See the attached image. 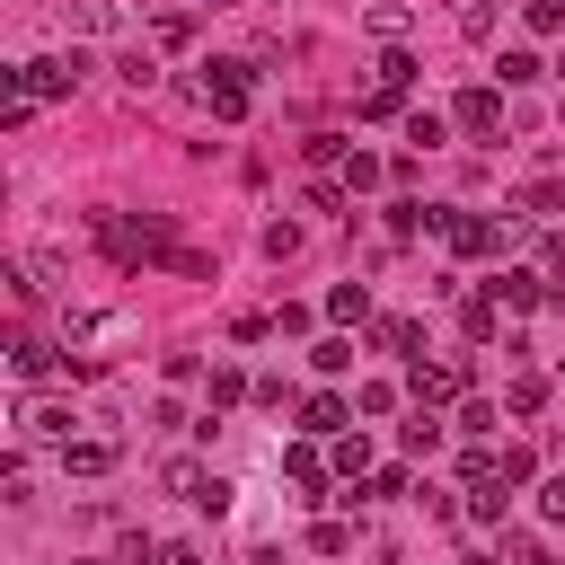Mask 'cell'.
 Listing matches in <instances>:
<instances>
[{
  "label": "cell",
  "instance_id": "cell-26",
  "mask_svg": "<svg viewBox=\"0 0 565 565\" xmlns=\"http://www.w3.org/2000/svg\"><path fill=\"white\" fill-rule=\"evenodd\" d=\"M362 185H380V159H362V150H353V159H344V194H362Z\"/></svg>",
  "mask_w": 565,
  "mask_h": 565
},
{
  "label": "cell",
  "instance_id": "cell-14",
  "mask_svg": "<svg viewBox=\"0 0 565 565\" xmlns=\"http://www.w3.org/2000/svg\"><path fill=\"white\" fill-rule=\"evenodd\" d=\"M71 26H79V35H115L124 9H115V0H71Z\"/></svg>",
  "mask_w": 565,
  "mask_h": 565
},
{
  "label": "cell",
  "instance_id": "cell-24",
  "mask_svg": "<svg viewBox=\"0 0 565 565\" xmlns=\"http://www.w3.org/2000/svg\"><path fill=\"white\" fill-rule=\"evenodd\" d=\"M397 494H406V468H380V477L362 486V503H397Z\"/></svg>",
  "mask_w": 565,
  "mask_h": 565
},
{
  "label": "cell",
  "instance_id": "cell-25",
  "mask_svg": "<svg viewBox=\"0 0 565 565\" xmlns=\"http://www.w3.org/2000/svg\"><path fill=\"white\" fill-rule=\"evenodd\" d=\"M309 547H318V556H344V547H353V530H344V521H318V530H309Z\"/></svg>",
  "mask_w": 565,
  "mask_h": 565
},
{
  "label": "cell",
  "instance_id": "cell-16",
  "mask_svg": "<svg viewBox=\"0 0 565 565\" xmlns=\"http://www.w3.org/2000/svg\"><path fill=\"white\" fill-rule=\"evenodd\" d=\"M327 318H344V327L371 318V291H362V282H335V291H327Z\"/></svg>",
  "mask_w": 565,
  "mask_h": 565
},
{
  "label": "cell",
  "instance_id": "cell-21",
  "mask_svg": "<svg viewBox=\"0 0 565 565\" xmlns=\"http://www.w3.org/2000/svg\"><path fill=\"white\" fill-rule=\"evenodd\" d=\"M238 397H247V380L221 362V371H212V415H221V406H238Z\"/></svg>",
  "mask_w": 565,
  "mask_h": 565
},
{
  "label": "cell",
  "instance_id": "cell-27",
  "mask_svg": "<svg viewBox=\"0 0 565 565\" xmlns=\"http://www.w3.org/2000/svg\"><path fill=\"white\" fill-rule=\"evenodd\" d=\"M309 362H318V371H344V362H353V344H344V335H327V344H309Z\"/></svg>",
  "mask_w": 565,
  "mask_h": 565
},
{
  "label": "cell",
  "instance_id": "cell-20",
  "mask_svg": "<svg viewBox=\"0 0 565 565\" xmlns=\"http://www.w3.org/2000/svg\"><path fill=\"white\" fill-rule=\"evenodd\" d=\"M265 256H274V265L300 256V230H291V221H265Z\"/></svg>",
  "mask_w": 565,
  "mask_h": 565
},
{
  "label": "cell",
  "instance_id": "cell-1",
  "mask_svg": "<svg viewBox=\"0 0 565 565\" xmlns=\"http://www.w3.org/2000/svg\"><path fill=\"white\" fill-rule=\"evenodd\" d=\"M79 79H88V62H79V53H35V62H18V71H9V97L53 106V97H71Z\"/></svg>",
  "mask_w": 565,
  "mask_h": 565
},
{
  "label": "cell",
  "instance_id": "cell-10",
  "mask_svg": "<svg viewBox=\"0 0 565 565\" xmlns=\"http://www.w3.org/2000/svg\"><path fill=\"white\" fill-rule=\"evenodd\" d=\"M62 468L71 477H106L115 468V441H62Z\"/></svg>",
  "mask_w": 565,
  "mask_h": 565
},
{
  "label": "cell",
  "instance_id": "cell-19",
  "mask_svg": "<svg viewBox=\"0 0 565 565\" xmlns=\"http://www.w3.org/2000/svg\"><path fill=\"white\" fill-rule=\"evenodd\" d=\"M115 71H124V88H159V62H150V53H124Z\"/></svg>",
  "mask_w": 565,
  "mask_h": 565
},
{
  "label": "cell",
  "instance_id": "cell-3",
  "mask_svg": "<svg viewBox=\"0 0 565 565\" xmlns=\"http://www.w3.org/2000/svg\"><path fill=\"white\" fill-rule=\"evenodd\" d=\"M203 106H212L221 124H238V115L256 106V79H247V62H203Z\"/></svg>",
  "mask_w": 565,
  "mask_h": 565
},
{
  "label": "cell",
  "instance_id": "cell-6",
  "mask_svg": "<svg viewBox=\"0 0 565 565\" xmlns=\"http://www.w3.org/2000/svg\"><path fill=\"white\" fill-rule=\"evenodd\" d=\"M450 124H459V132H477V141H486V132H494V124H503V97H494V88H459V106H450Z\"/></svg>",
  "mask_w": 565,
  "mask_h": 565
},
{
  "label": "cell",
  "instance_id": "cell-29",
  "mask_svg": "<svg viewBox=\"0 0 565 565\" xmlns=\"http://www.w3.org/2000/svg\"><path fill=\"white\" fill-rule=\"evenodd\" d=\"M530 26H539V35H556V26H565V0H530Z\"/></svg>",
  "mask_w": 565,
  "mask_h": 565
},
{
  "label": "cell",
  "instance_id": "cell-22",
  "mask_svg": "<svg viewBox=\"0 0 565 565\" xmlns=\"http://www.w3.org/2000/svg\"><path fill=\"white\" fill-rule=\"evenodd\" d=\"M406 450H441V424H433V406H415V424H406Z\"/></svg>",
  "mask_w": 565,
  "mask_h": 565
},
{
  "label": "cell",
  "instance_id": "cell-12",
  "mask_svg": "<svg viewBox=\"0 0 565 565\" xmlns=\"http://www.w3.org/2000/svg\"><path fill=\"white\" fill-rule=\"evenodd\" d=\"M9 362H18V380H44L53 371V344L44 335H9Z\"/></svg>",
  "mask_w": 565,
  "mask_h": 565
},
{
  "label": "cell",
  "instance_id": "cell-17",
  "mask_svg": "<svg viewBox=\"0 0 565 565\" xmlns=\"http://www.w3.org/2000/svg\"><path fill=\"white\" fill-rule=\"evenodd\" d=\"M371 335H380V353H415V344H424V327H415V318H380Z\"/></svg>",
  "mask_w": 565,
  "mask_h": 565
},
{
  "label": "cell",
  "instance_id": "cell-23",
  "mask_svg": "<svg viewBox=\"0 0 565 565\" xmlns=\"http://www.w3.org/2000/svg\"><path fill=\"white\" fill-rule=\"evenodd\" d=\"M335 468H344V477H362V468H371V441H362V433H344V441H335Z\"/></svg>",
  "mask_w": 565,
  "mask_h": 565
},
{
  "label": "cell",
  "instance_id": "cell-8",
  "mask_svg": "<svg viewBox=\"0 0 565 565\" xmlns=\"http://www.w3.org/2000/svg\"><path fill=\"white\" fill-rule=\"evenodd\" d=\"M503 238H512V230H494V221H450V247H459V256H494Z\"/></svg>",
  "mask_w": 565,
  "mask_h": 565
},
{
  "label": "cell",
  "instance_id": "cell-31",
  "mask_svg": "<svg viewBox=\"0 0 565 565\" xmlns=\"http://www.w3.org/2000/svg\"><path fill=\"white\" fill-rule=\"evenodd\" d=\"M159 565H203V547H185V539H177V547H159Z\"/></svg>",
  "mask_w": 565,
  "mask_h": 565
},
{
  "label": "cell",
  "instance_id": "cell-30",
  "mask_svg": "<svg viewBox=\"0 0 565 565\" xmlns=\"http://www.w3.org/2000/svg\"><path fill=\"white\" fill-rule=\"evenodd\" d=\"M512 565H547V547L539 539H512Z\"/></svg>",
  "mask_w": 565,
  "mask_h": 565
},
{
  "label": "cell",
  "instance_id": "cell-32",
  "mask_svg": "<svg viewBox=\"0 0 565 565\" xmlns=\"http://www.w3.org/2000/svg\"><path fill=\"white\" fill-rule=\"evenodd\" d=\"M71 565H124V556H71Z\"/></svg>",
  "mask_w": 565,
  "mask_h": 565
},
{
  "label": "cell",
  "instance_id": "cell-2",
  "mask_svg": "<svg viewBox=\"0 0 565 565\" xmlns=\"http://www.w3.org/2000/svg\"><path fill=\"white\" fill-rule=\"evenodd\" d=\"M406 88H415V53H380V71H371V88H362V106H353V115H371V124H380V115H397V106H406Z\"/></svg>",
  "mask_w": 565,
  "mask_h": 565
},
{
  "label": "cell",
  "instance_id": "cell-28",
  "mask_svg": "<svg viewBox=\"0 0 565 565\" xmlns=\"http://www.w3.org/2000/svg\"><path fill=\"white\" fill-rule=\"evenodd\" d=\"M539 512H547V521H565V468H556V477H539Z\"/></svg>",
  "mask_w": 565,
  "mask_h": 565
},
{
  "label": "cell",
  "instance_id": "cell-15",
  "mask_svg": "<svg viewBox=\"0 0 565 565\" xmlns=\"http://www.w3.org/2000/svg\"><path fill=\"white\" fill-rule=\"evenodd\" d=\"M71 424H79L71 406H26V433H35V441H71Z\"/></svg>",
  "mask_w": 565,
  "mask_h": 565
},
{
  "label": "cell",
  "instance_id": "cell-18",
  "mask_svg": "<svg viewBox=\"0 0 565 565\" xmlns=\"http://www.w3.org/2000/svg\"><path fill=\"white\" fill-rule=\"evenodd\" d=\"M556 203H565V185H556V177H539V185H521V212H530V221H539V212H556Z\"/></svg>",
  "mask_w": 565,
  "mask_h": 565
},
{
  "label": "cell",
  "instance_id": "cell-13",
  "mask_svg": "<svg viewBox=\"0 0 565 565\" xmlns=\"http://www.w3.org/2000/svg\"><path fill=\"white\" fill-rule=\"evenodd\" d=\"M282 477H291V486H309V494L327 486V468H318V450H309V441H291V450H282ZM318 503H327V494H318Z\"/></svg>",
  "mask_w": 565,
  "mask_h": 565
},
{
  "label": "cell",
  "instance_id": "cell-4",
  "mask_svg": "<svg viewBox=\"0 0 565 565\" xmlns=\"http://www.w3.org/2000/svg\"><path fill=\"white\" fill-rule=\"evenodd\" d=\"M159 477H168V494H185V503H194V512H212V521H221V512H230V486H221V477H212V468H203V459H168V468H159Z\"/></svg>",
  "mask_w": 565,
  "mask_h": 565
},
{
  "label": "cell",
  "instance_id": "cell-9",
  "mask_svg": "<svg viewBox=\"0 0 565 565\" xmlns=\"http://www.w3.org/2000/svg\"><path fill=\"white\" fill-rule=\"evenodd\" d=\"M344 424H353L344 397H309V406H300V433H309V441H318V433H344Z\"/></svg>",
  "mask_w": 565,
  "mask_h": 565
},
{
  "label": "cell",
  "instance_id": "cell-7",
  "mask_svg": "<svg viewBox=\"0 0 565 565\" xmlns=\"http://www.w3.org/2000/svg\"><path fill=\"white\" fill-rule=\"evenodd\" d=\"M494 300H503V309H539V300H547V274H521V265H512V274H494Z\"/></svg>",
  "mask_w": 565,
  "mask_h": 565
},
{
  "label": "cell",
  "instance_id": "cell-5",
  "mask_svg": "<svg viewBox=\"0 0 565 565\" xmlns=\"http://www.w3.org/2000/svg\"><path fill=\"white\" fill-rule=\"evenodd\" d=\"M406 388H415V406H450V397L468 388V371H459V362H415Z\"/></svg>",
  "mask_w": 565,
  "mask_h": 565
},
{
  "label": "cell",
  "instance_id": "cell-11",
  "mask_svg": "<svg viewBox=\"0 0 565 565\" xmlns=\"http://www.w3.org/2000/svg\"><path fill=\"white\" fill-rule=\"evenodd\" d=\"M503 486H512L503 468H494V477H477V486H468V521H503V503H512Z\"/></svg>",
  "mask_w": 565,
  "mask_h": 565
}]
</instances>
